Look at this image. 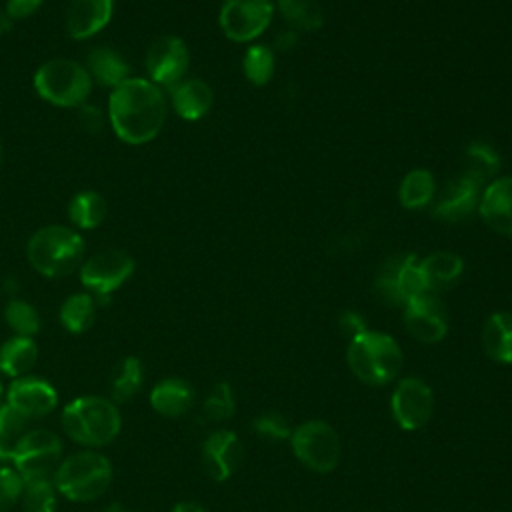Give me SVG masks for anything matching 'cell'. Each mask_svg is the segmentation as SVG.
Listing matches in <instances>:
<instances>
[{"label": "cell", "instance_id": "obj_1", "mask_svg": "<svg viewBox=\"0 0 512 512\" xmlns=\"http://www.w3.org/2000/svg\"><path fill=\"white\" fill-rule=\"evenodd\" d=\"M166 96L148 78L130 76L108 96V122L114 134L132 146L154 140L166 122Z\"/></svg>", "mask_w": 512, "mask_h": 512}, {"label": "cell", "instance_id": "obj_2", "mask_svg": "<svg viewBox=\"0 0 512 512\" xmlns=\"http://www.w3.org/2000/svg\"><path fill=\"white\" fill-rule=\"evenodd\" d=\"M66 436L90 450L110 444L122 430L118 404L104 396H78L70 400L60 414Z\"/></svg>", "mask_w": 512, "mask_h": 512}, {"label": "cell", "instance_id": "obj_3", "mask_svg": "<svg viewBox=\"0 0 512 512\" xmlns=\"http://www.w3.org/2000/svg\"><path fill=\"white\" fill-rule=\"evenodd\" d=\"M84 250L82 234L64 224L42 226L26 242V258L44 278H64L78 270L84 262Z\"/></svg>", "mask_w": 512, "mask_h": 512}, {"label": "cell", "instance_id": "obj_4", "mask_svg": "<svg viewBox=\"0 0 512 512\" xmlns=\"http://www.w3.org/2000/svg\"><path fill=\"white\" fill-rule=\"evenodd\" d=\"M54 486L70 502H94L112 484V464L98 450H80L66 456L54 476Z\"/></svg>", "mask_w": 512, "mask_h": 512}, {"label": "cell", "instance_id": "obj_5", "mask_svg": "<svg viewBox=\"0 0 512 512\" xmlns=\"http://www.w3.org/2000/svg\"><path fill=\"white\" fill-rule=\"evenodd\" d=\"M94 80L84 64L72 58H50L34 74L38 96L56 108H78L88 102Z\"/></svg>", "mask_w": 512, "mask_h": 512}, {"label": "cell", "instance_id": "obj_6", "mask_svg": "<svg viewBox=\"0 0 512 512\" xmlns=\"http://www.w3.org/2000/svg\"><path fill=\"white\" fill-rule=\"evenodd\" d=\"M346 360L356 378L380 386L400 372L402 350L392 336L364 330L350 340Z\"/></svg>", "mask_w": 512, "mask_h": 512}, {"label": "cell", "instance_id": "obj_7", "mask_svg": "<svg viewBox=\"0 0 512 512\" xmlns=\"http://www.w3.org/2000/svg\"><path fill=\"white\" fill-rule=\"evenodd\" d=\"M6 462L24 478H52L62 462V440L56 432L46 428L28 430L12 446Z\"/></svg>", "mask_w": 512, "mask_h": 512}, {"label": "cell", "instance_id": "obj_8", "mask_svg": "<svg viewBox=\"0 0 512 512\" xmlns=\"http://www.w3.org/2000/svg\"><path fill=\"white\" fill-rule=\"evenodd\" d=\"M134 268L136 262L126 250L106 248L82 262L80 282L86 292L96 298V302H106L112 292L132 278Z\"/></svg>", "mask_w": 512, "mask_h": 512}, {"label": "cell", "instance_id": "obj_9", "mask_svg": "<svg viewBox=\"0 0 512 512\" xmlns=\"http://www.w3.org/2000/svg\"><path fill=\"white\" fill-rule=\"evenodd\" d=\"M294 456L316 472H330L340 460V438L324 420H310L300 424L290 434Z\"/></svg>", "mask_w": 512, "mask_h": 512}, {"label": "cell", "instance_id": "obj_10", "mask_svg": "<svg viewBox=\"0 0 512 512\" xmlns=\"http://www.w3.org/2000/svg\"><path fill=\"white\" fill-rule=\"evenodd\" d=\"M144 66L150 82L170 90L184 80L190 66V50L178 36H160L148 46Z\"/></svg>", "mask_w": 512, "mask_h": 512}, {"label": "cell", "instance_id": "obj_11", "mask_svg": "<svg viewBox=\"0 0 512 512\" xmlns=\"http://www.w3.org/2000/svg\"><path fill=\"white\" fill-rule=\"evenodd\" d=\"M272 14L270 0H224L218 22L230 40L248 42L268 28Z\"/></svg>", "mask_w": 512, "mask_h": 512}, {"label": "cell", "instance_id": "obj_12", "mask_svg": "<svg viewBox=\"0 0 512 512\" xmlns=\"http://www.w3.org/2000/svg\"><path fill=\"white\" fill-rule=\"evenodd\" d=\"M392 414L402 430L422 428L434 408V396L428 384L420 378H404L392 394Z\"/></svg>", "mask_w": 512, "mask_h": 512}, {"label": "cell", "instance_id": "obj_13", "mask_svg": "<svg viewBox=\"0 0 512 512\" xmlns=\"http://www.w3.org/2000/svg\"><path fill=\"white\" fill-rule=\"evenodd\" d=\"M404 324L408 332L426 344H434L446 336L448 322L442 304L430 294H418L404 304Z\"/></svg>", "mask_w": 512, "mask_h": 512}, {"label": "cell", "instance_id": "obj_14", "mask_svg": "<svg viewBox=\"0 0 512 512\" xmlns=\"http://www.w3.org/2000/svg\"><path fill=\"white\" fill-rule=\"evenodd\" d=\"M6 402L28 420H36V418H44L56 408L58 392L48 380L28 374V376L16 378L10 384Z\"/></svg>", "mask_w": 512, "mask_h": 512}, {"label": "cell", "instance_id": "obj_15", "mask_svg": "<svg viewBox=\"0 0 512 512\" xmlns=\"http://www.w3.org/2000/svg\"><path fill=\"white\" fill-rule=\"evenodd\" d=\"M242 458V440L230 430H216L202 444L204 470L216 482H224L226 478H230L240 466Z\"/></svg>", "mask_w": 512, "mask_h": 512}, {"label": "cell", "instance_id": "obj_16", "mask_svg": "<svg viewBox=\"0 0 512 512\" xmlns=\"http://www.w3.org/2000/svg\"><path fill=\"white\" fill-rule=\"evenodd\" d=\"M114 16V0H70L66 8V32L74 40L100 34Z\"/></svg>", "mask_w": 512, "mask_h": 512}, {"label": "cell", "instance_id": "obj_17", "mask_svg": "<svg viewBox=\"0 0 512 512\" xmlns=\"http://www.w3.org/2000/svg\"><path fill=\"white\" fill-rule=\"evenodd\" d=\"M480 216L498 234L512 236V176L488 184L480 200Z\"/></svg>", "mask_w": 512, "mask_h": 512}, {"label": "cell", "instance_id": "obj_18", "mask_svg": "<svg viewBox=\"0 0 512 512\" xmlns=\"http://www.w3.org/2000/svg\"><path fill=\"white\" fill-rule=\"evenodd\" d=\"M170 102L182 120H200L212 108V88L200 78H188L170 88Z\"/></svg>", "mask_w": 512, "mask_h": 512}, {"label": "cell", "instance_id": "obj_19", "mask_svg": "<svg viewBox=\"0 0 512 512\" xmlns=\"http://www.w3.org/2000/svg\"><path fill=\"white\" fill-rule=\"evenodd\" d=\"M194 404V390L182 378H164L150 390V406L166 418L184 416Z\"/></svg>", "mask_w": 512, "mask_h": 512}, {"label": "cell", "instance_id": "obj_20", "mask_svg": "<svg viewBox=\"0 0 512 512\" xmlns=\"http://www.w3.org/2000/svg\"><path fill=\"white\" fill-rule=\"evenodd\" d=\"M86 70L90 72L92 80L106 88H116L130 78V64L128 60L110 46H96L88 52Z\"/></svg>", "mask_w": 512, "mask_h": 512}, {"label": "cell", "instance_id": "obj_21", "mask_svg": "<svg viewBox=\"0 0 512 512\" xmlns=\"http://www.w3.org/2000/svg\"><path fill=\"white\" fill-rule=\"evenodd\" d=\"M38 360V346L34 338L10 336L0 346V372L8 378L28 376Z\"/></svg>", "mask_w": 512, "mask_h": 512}, {"label": "cell", "instance_id": "obj_22", "mask_svg": "<svg viewBox=\"0 0 512 512\" xmlns=\"http://www.w3.org/2000/svg\"><path fill=\"white\" fill-rule=\"evenodd\" d=\"M486 354L502 364H512V312H494L482 330Z\"/></svg>", "mask_w": 512, "mask_h": 512}, {"label": "cell", "instance_id": "obj_23", "mask_svg": "<svg viewBox=\"0 0 512 512\" xmlns=\"http://www.w3.org/2000/svg\"><path fill=\"white\" fill-rule=\"evenodd\" d=\"M108 214L106 198L96 190H80L68 202V218L76 230L98 228Z\"/></svg>", "mask_w": 512, "mask_h": 512}, {"label": "cell", "instance_id": "obj_24", "mask_svg": "<svg viewBox=\"0 0 512 512\" xmlns=\"http://www.w3.org/2000/svg\"><path fill=\"white\" fill-rule=\"evenodd\" d=\"M144 382V368L136 356L122 358L110 374V400L114 404H122L132 400Z\"/></svg>", "mask_w": 512, "mask_h": 512}, {"label": "cell", "instance_id": "obj_25", "mask_svg": "<svg viewBox=\"0 0 512 512\" xmlns=\"http://www.w3.org/2000/svg\"><path fill=\"white\" fill-rule=\"evenodd\" d=\"M96 298L90 292H74L70 294L58 310L60 324L72 332V334H82L92 328L96 320Z\"/></svg>", "mask_w": 512, "mask_h": 512}, {"label": "cell", "instance_id": "obj_26", "mask_svg": "<svg viewBox=\"0 0 512 512\" xmlns=\"http://www.w3.org/2000/svg\"><path fill=\"white\" fill-rule=\"evenodd\" d=\"M462 266V258L452 252H436L420 260V268L424 272L428 290L446 288L452 282H456V278L462 272Z\"/></svg>", "mask_w": 512, "mask_h": 512}, {"label": "cell", "instance_id": "obj_27", "mask_svg": "<svg viewBox=\"0 0 512 512\" xmlns=\"http://www.w3.org/2000/svg\"><path fill=\"white\" fill-rule=\"evenodd\" d=\"M4 320L16 336L34 338L40 332V314H38V310L28 300H22L18 296H14L6 302Z\"/></svg>", "mask_w": 512, "mask_h": 512}, {"label": "cell", "instance_id": "obj_28", "mask_svg": "<svg viewBox=\"0 0 512 512\" xmlns=\"http://www.w3.org/2000/svg\"><path fill=\"white\" fill-rule=\"evenodd\" d=\"M56 486L52 478L24 480L22 512H56Z\"/></svg>", "mask_w": 512, "mask_h": 512}, {"label": "cell", "instance_id": "obj_29", "mask_svg": "<svg viewBox=\"0 0 512 512\" xmlns=\"http://www.w3.org/2000/svg\"><path fill=\"white\" fill-rule=\"evenodd\" d=\"M434 196V178L428 170L416 168L408 172L400 184V202L406 208H420Z\"/></svg>", "mask_w": 512, "mask_h": 512}, {"label": "cell", "instance_id": "obj_30", "mask_svg": "<svg viewBox=\"0 0 512 512\" xmlns=\"http://www.w3.org/2000/svg\"><path fill=\"white\" fill-rule=\"evenodd\" d=\"M474 200H476V176H466L448 190L446 198L438 206V212L446 218H460L474 206Z\"/></svg>", "mask_w": 512, "mask_h": 512}, {"label": "cell", "instance_id": "obj_31", "mask_svg": "<svg viewBox=\"0 0 512 512\" xmlns=\"http://www.w3.org/2000/svg\"><path fill=\"white\" fill-rule=\"evenodd\" d=\"M28 418L8 402L0 404V464L6 462L12 446L28 432Z\"/></svg>", "mask_w": 512, "mask_h": 512}, {"label": "cell", "instance_id": "obj_32", "mask_svg": "<svg viewBox=\"0 0 512 512\" xmlns=\"http://www.w3.org/2000/svg\"><path fill=\"white\" fill-rule=\"evenodd\" d=\"M282 16L298 30H316L322 24V12L312 0H280Z\"/></svg>", "mask_w": 512, "mask_h": 512}, {"label": "cell", "instance_id": "obj_33", "mask_svg": "<svg viewBox=\"0 0 512 512\" xmlns=\"http://www.w3.org/2000/svg\"><path fill=\"white\" fill-rule=\"evenodd\" d=\"M274 72V54L266 46H250L244 56V74L252 84H266Z\"/></svg>", "mask_w": 512, "mask_h": 512}, {"label": "cell", "instance_id": "obj_34", "mask_svg": "<svg viewBox=\"0 0 512 512\" xmlns=\"http://www.w3.org/2000/svg\"><path fill=\"white\" fill-rule=\"evenodd\" d=\"M204 414L214 422L228 420L234 414V394L228 382H218L210 390V394L204 400Z\"/></svg>", "mask_w": 512, "mask_h": 512}, {"label": "cell", "instance_id": "obj_35", "mask_svg": "<svg viewBox=\"0 0 512 512\" xmlns=\"http://www.w3.org/2000/svg\"><path fill=\"white\" fill-rule=\"evenodd\" d=\"M22 490L24 478L12 466L0 464V512H8L20 502Z\"/></svg>", "mask_w": 512, "mask_h": 512}, {"label": "cell", "instance_id": "obj_36", "mask_svg": "<svg viewBox=\"0 0 512 512\" xmlns=\"http://www.w3.org/2000/svg\"><path fill=\"white\" fill-rule=\"evenodd\" d=\"M254 430H256L258 436L270 438V440H286L292 434L288 422L280 414H276V412L260 414L254 420Z\"/></svg>", "mask_w": 512, "mask_h": 512}, {"label": "cell", "instance_id": "obj_37", "mask_svg": "<svg viewBox=\"0 0 512 512\" xmlns=\"http://www.w3.org/2000/svg\"><path fill=\"white\" fill-rule=\"evenodd\" d=\"M76 116H78L80 128L86 130V132H90V134L100 132L102 126H104V122L108 120V118L104 116V112H102L98 106L88 104V102L76 108Z\"/></svg>", "mask_w": 512, "mask_h": 512}, {"label": "cell", "instance_id": "obj_38", "mask_svg": "<svg viewBox=\"0 0 512 512\" xmlns=\"http://www.w3.org/2000/svg\"><path fill=\"white\" fill-rule=\"evenodd\" d=\"M42 4L44 0H6L4 10L12 20H24L36 14L42 8Z\"/></svg>", "mask_w": 512, "mask_h": 512}, {"label": "cell", "instance_id": "obj_39", "mask_svg": "<svg viewBox=\"0 0 512 512\" xmlns=\"http://www.w3.org/2000/svg\"><path fill=\"white\" fill-rule=\"evenodd\" d=\"M340 324H342V330H344L346 334H350L352 338H354L356 334H360V332L366 330L364 320H362L358 314H354V312H344L342 318H340Z\"/></svg>", "mask_w": 512, "mask_h": 512}, {"label": "cell", "instance_id": "obj_40", "mask_svg": "<svg viewBox=\"0 0 512 512\" xmlns=\"http://www.w3.org/2000/svg\"><path fill=\"white\" fill-rule=\"evenodd\" d=\"M172 512H206V510L200 504H196V502H178L172 508Z\"/></svg>", "mask_w": 512, "mask_h": 512}, {"label": "cell", "instance_id": "obj_41", "mask_svg": "<svg viewBox=\"0 0 512 512\" xmlns=\"http://www.w3.org/2000/svg\"><path fill=\"white\" fill-rule=\"evenodd\" d=\"M12 22H14V20L6 14V10L0 8V38L6 36V34L12 30Z\"/></svg>", "mask_w": 512, "mask_h": 512}, {"label": "cell", "instance_id": "obj_42", "mask_svg": "<svg viewBox=\"0 0 512 512\" xmlns=\"http://www.w3.org/2000/svg\"><path fill=\"white\" fill-rule=\"evenodd\" d=\"M100 512H128V508H124L122 504H118V502H114V504H108L106 508H102Z\"/></svg>", "mask_w": 512, "mask_h": 512}, {"label": "cell", "instance_id": "obj_43", "mask_svg": "<svg viewBox=\"0 0 512 512\" xmlns=\"http://www.w3.org/2000/svg\"><path fill=\"white\" fill-rule=\"evenodd\" d=\"M0 164H2V142H0Z\"/></svg>", "mask_w": 512, "mask_h": 512}, {"label": "cell", "instance_id": "obj_44", "mask_svg": "<svg viewBox=\"0 0 512 512\" xmlns=\"http://www.w3.org/2000/svg\"><path fill=\"white\" fill-rule=\"evenodd\" d=\"M0 398H2V382H0Z\"/></svg>", "mask_w": 512, "mask_h": 512}]
</instances>
